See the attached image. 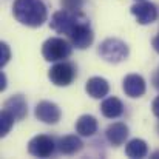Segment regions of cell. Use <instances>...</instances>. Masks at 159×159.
<instances>
[{
  "mask_svg": "<svg viewBox=\"0 0 159 159\" xmlns=\"http://www.w3.org/2000/svg\"><path fill=\"white\" fill-rule=\"evenodd\" d=\"M12 16L30 28H39L48 20V8L43 0H14Z\"/></svg>",
  "mask_w": 159,
  "mask_h": 159,
  "instance_id": "6da1fadb",
  "label": "cell"
},
{
  "mask_svg": "<svg viewBox=\"0 0 159 159\" xmlns=\"http://www.w3.org/2000/svg\"><path fill=\"white\" fill-rule=\"evenodd\" d=\"M98 53L108 63H120V62L127 60V57L130 54V48L124 40L116 39V37H108L101 42Z\"/></svg>",
  "mask_w": 159,
  "mask_h": 159,
  "instance_id": "7a4b0ae2",
  "label": "cell"
},
{
  "mask_svg": "<svg viewBox=\"0 0 159 159\" xmlns=\"http://www.w3.org/2000/svg\"><path fill=\"white\" fill-rule=\"evenodd\" d=\"M73 53L71 42L65 40L63 37H50L42 45V56L47 62H60L66 60Z\"/></svg>",
  "mask_w": 159,
  "mask_h": 159,
  "instance_id": "3957f363",
  "label": "cell"
},
{
  "mask_svg": "<svg viewBox=\"0 0 159 159\" xmlns=\"http://www.w3.org/2000/svg\"><path fill=\"white\" fill-rule=\"evenodd\" d=\"M77 77V66L70 60L54 62V65L48 70V79L56 87H68Z\"/></svg>",
  "mask_w": 159,
  "mask_h": 159,
  "instance_id": "277c9868",
  "label": "cell"
},
{
  "mask_svg": "<svg viewBox=\"0 0 159 159\" xmlns=\"http://www.w3.org/2000/svg\"><path fill=\"white\" fill-rule=\"evenodd\" d=\"M85 14L82 11H68V9H60L56 11L50 20V26L57 34H70V31L77 25V22L84 17Z\"/></svg>",
  "mask_w": 159,
  "mask_h": 159,
  "instance_id": "5b68a950",
  "label": "cell"
},
{
  "mask_svg": "<svg viewBox=\"0 0 159 159\" xmlns=\"http://www.w3.org/2000/svg\"><path fill=\"white\" fill-rule=\"evenodd\" d=\"M68 39H70L71 45L77 50H87L88 47H91V43L94 40V33L91 30V25H90V20L87 16H84L77 22V25L70 31Z\"/></svg>",
  "mask_w": 159,
  "mask_h": 159,
  "instance_id": "8992f818",
  "label": "cell"
},
{
  "mask_svg": "<svg viewBox=\"0 0 159 159\" xmlns=\"http://www.w3.org/2000/svg\"><path fill=\"white\" fill-rule=\"evenodd\" d=\"M56 148V141L48 134H37L28 142V153L36 158H50Z\"/></svg>",
  "mask_w": 159,
  "mask_h": 159,
  "instance_id": "52a82bcc",
  "label": "cell"
},
{
  "mask_svg": "<svg viewBox=\"0 0 159 159\" xmlns=\"http://www.w3.org/2000/svg\"><path fill=\"white\" fill-rule=\"evenodd\" d=\"M130 12L136 17L139 25H152L158 19V8L148 0H139L131 8Z\"/></svg>",
  "mask_w": 159,
  "mask_h": 159,
  "instance_id": "ba28073f",
  "label": "cell"
},
{
  "mask_svg": "<svg viewBox=\"0 0 159 159\" xmlns=\"http://www.w3.org/2000/svg\"><path fill=\"white\" fill-rule=\"evenodd\" d=\"M34 116L47 125H56L62 117V110L54 102L40 101L34 108Z\"/></svg>",
  "mask_w": 159,
  "mask_h": 159,
  "instance_id": "9c48e42d",
  "label": "cell"
},
{
  "mask_svg": "<svg viewBox=\"0 0 159 159\" xmlns=\"http://www.w3.org/2000/svg\"><path fill=\"white\" fill-rule=\"evenodd\" d=\"M122 90L128 98L138 99V98H142L145 94L147 82L141 74H128L122 80Z\"/></svg>",
  "mask_w": 159,
  "mask_h": 159,
  "instance_id": "30bf717a",
  "label": "cell"
},
{
  "mask_svg": "<svg viewBox=\"0 0 159 159\" xmlns=\"http://www.w3.org/2000/svg\"><path fill=\"white\" fill-rule=\"evenodd\" d=\"M128 134H130V130H128V127L124 122H113V124H110L107 127L105 130L107 141L113 147H119V145L125 144Z\"/></svg>",
  "mask_w": 159,
  "mask_h": 159,
  "instance_id": "8fae6325",
  "label": "cell"
},
{
  "mask_svg": "<svg viewBox=\"0 0 159 159\" xmlns=\"http://www.w3.org/2000/svg\"><path fill=\"white\" fill-rule=\"evenodd\" d=\"M3 110L9 111L16 117V120H23L28 114V102L22 94H14L5 101Z\"/></svg>",
  "mask_w": 159,
  "mask_h": 159,
  "instance_id": "7c38bea8",
  "label": "cell"
},
{
  "mask_svg": "<svg viewBox=\"0 0 159 159\" xmlns=\"http://www.w3.org/2000/svg\"><path fill=\"white\" fill-rule=\"evenodd\" d=\"M85 91L88 93V96H91L93 99H104L110 93V84L104 77L94 76L90 77L85 84Z\"/></svg>",
  "mask_w": 159,
  "mask_h": 159,
  "instance_id": "4fadbf2b",
  "label": "cell"
},
{
  "mask_svg": "<svg viewBox=\"0 0 159 159\" xmlns=\"http://www.w3.org/2000/svg\"><path fill=\"white\" fill-rule=\"evenodd\" d=\"M82 148H84V142L79 138V134H68V136H63V138H60L57 141V150H59V153L66 155V156L76 155Z\"/></svg>",
  "mask_w": 159,
  "mask_h": 159,
  "instance_id": "5bb4252c",
  "label": "cell"
},
{
  "mask_svg": "<svg viewBox=\"0 0 159 159\" xmlns=\"http://www.w3.org/2000/svg\"><path fill=\"white\" fill-rule=\"evenodd\" d=\"M124 104L119 98L116 96H110V98H105L101 104V113L102 116H105L108 119H117L124 114Z\"/></svg>",
  "mask_w": 159,
  "mask_h": 159,
  "instance_id": "9a60e30c",
  "label": "cell"
},
{
  "mask_svg": "<svg viewBox=\"0 0 159 159\" xmlns=\"http://www.w3.org/2000/svg\"><path fill=\"white\" fill-rule=\"evenodd\" d=\"M76 133L84 138H90L98 133V119L91 114H82L76 120Z\"/></svg>",
  "mask_w": 159,
  "mask_h": 159,
  "instance_id": "2e32d148",
  "label": "cell"
},
{
  "mask_svg": "<svg viewBox=\"0 0 159 159\" xmlns=\"http://www.w3.org/2000/svg\"><path fill=\"white\" fill-rule=\"evenodd\" d=\"M125 155L133 159L145 158L148 155V145L144 139L134 138V139L128 141V144L125 145Z\"/></svg>",
  "mask_w": 159,
  "mask_h": 159,
  "instance_id": "e0dca14e",
  "label": "cell"
},
{
  "mask_svg": "<svg viewBox=\"0 0 159 159\" xmlns=\"http://www.w3.org/2000/svg\"><path fill=\"white\" fill-rule=\"evenodd\" d=\"M14 122H16V117H14L9 111L2 110V114H0V136H2V138H5V136L11 131Z\"/></svg>",
  "mask_w": 159,
  "mask_h": 159,
  "instance_id": "ac0fdd59",
  "label": "cell"
},
{
  "mask_svg": "<svg viewBox=\"0 0 159 159\" xmlns=\"http://www.w3.org/2000/svg\"><path fill=\"white\" fill-rule=\"evenodd\" d=\"M60 5L63 9L68 11H82L84 0H60Z\"/></svg>",
  "mask_w": 159,
  "mask_h": 159,
  "instance_id": "d6986e66",
  "label": "cell"
},
{
  "mask_svg": "<svg viewBox=\"0 0 159 159\" xmlns=\"http://www.w3.org/2000/svg\"><path fill=\"white\" fill-rule=\"evenodd\" d=\"M11 59V48L6 42H2L0 43V66L3 68Z\"/></svg>",
  "mask_w": 159,
  "mask_h": 159,
  "instance_id": "ffe728a7",
  "label": "cell"
},
{
  "mask_svg": "<svg viewBox=\"0 0 159 159\" xmlns=\"http://www.w3.org/2000/svg\"><path fill=\"white\" fill-rule=\"evenodd\" d=\"M152 111H153V114L159 119V96L153 101V104H152Z\"/></svg>",
  "mask_w": 159,
  "mask_h": 159,
  "instance_id": "44dd1931",
  "label": "cell"
},
{
  "mask_svg": "<svg viewBox=\"0 0 159 159\" xmlns=\"http://www.w3.org/2000/svg\"><path fill=\"white\" fill-rule=\"evenodd\" d=\"M152 84H153V87L159 91V70L153 73V76H152Z\"/></svg>",
  "mask_w": 159,
  "mask_h": 159,
  "instance_id": "7402d4cb",
  "label": "cell"
},
{
  "mask_svg": "<svg viewBox=\"0 0 159 159\" xmlns=\"http://www.w3.org/2000/svg\"><path fill=\"white\" fill-rule=\"evenodd\" d=\"M5 88H6V76H5V73L2 71V73H0V90L3 91Z\"/></svg>",
  "mask_w": 159,
  "mask_h": 159,
  "instance_id": "603a6c76",
  "label": "cell"
},
{
  "mask_svg": "<svg viewBox=\"0 0 159 159\" xmlns=\"http://www.w3.org/2000/svg\"><path fill=\"white\" fill-rule=\"evenodd\" d=\"M152 47H153V50L159 54V34L156 37H153V40H152Z\"/></svg>",
  "mask_w": 159,
  "mask_h": 159,
  "instance_id": "cb8c5ba5",
  "label": "cell"
},
{
  "mask_svg": "<svg viewBox=\"0 0 159 159\" xmlns=\"http://www.w3.org/2000/svg\"><path fill=\"white\" fill-rule=\"evenodd\" d=\"M152 158H155V159H156V158H159V150H158V152H155V153L152 155Z\"/></svg>",
  "mask_w": 159,
  "mask_h": 159,
  "instance_id": "d4e9b609",
  "label": "cell"
},
{
  "mask_svg": "<svg viewBox=\"0 0 159 159\" xmlns=\"http://www.w3.org/2000/svg\"><path fill=\"white\" fill-rule=\"evenodd\" d=\"M136 2H139V0H136Z\"/></svg>",
  "mask_w": 159,
  "mask_h": 159,
  "instance_id": "484cf974",
  "label": "cell"
}]
</instances>
